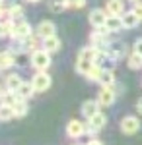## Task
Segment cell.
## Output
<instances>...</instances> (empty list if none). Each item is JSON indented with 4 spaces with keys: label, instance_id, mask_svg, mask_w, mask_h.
Listing matches in <instances>:
<instances>
[{
    "label": "cell",
    "instance_id": "obj_29",
    "mask_svg": "<svg viewBox=\"0 0 142 145\" xmlns=\"http://www.w3.org/2000/svg\"><path fill=\"white\" fill-rule=\"evenodd\" d=\"M101 72H103V68L99 66V64H94V66L88 70V74L84 76V78H86L88 81H99V78H101Z\"/></svg>",
    "mask_w": 142,
    "mask_h": 145
},
{
    "label": "cell",
    "instance_id": "obj_28",
    "mask_svg": "<svg viewBox=\"0 0 142 145\" xmlns=\"http://www.w3.org/2000/svg\"><path fill=\"white\" fill-rule=\"evenodd\" d=\"M127 66L131 68V70H140L142 68V56L136 54V52H131V54L127 56Z\"/></svg>",
    "mask_w": 142,
    "mask_h": 145
},
{
    "label": "cell",
    "instance_id": "obj_14",
    "mask_svg": "<svg viewBox=\"0 0 142 145\" xmlns=\"http://www.w3.org/2000/svg\"><path fill=\"white\" fill-rule=\"evenodd\" d=\"M23 79L20 74H6L4 78V89H10V91H18L22 87Z\"/></svg>",
    "mask_w": 142,
    "mask_h": 145
},
{
    "label": "cell",
    "instance_id": "obj_24",
    "mask_svg": "<svg viewBox=\"0 0 142 145\" xmlns=\"http://www.w3.org/2000/svg\"><path fill=\"white\" fill-rule=\"evenodd\" d=\"M29 101H23L20 99L16 105H14V114H16V118H23L27 112H29V105H27Z\"/></svg>",
    "mask_w": 142,
    "mask_h": 145
},
{
    "label": "cell",
    "instance_id": "obj_15",
    "mask_svg": "<svg viewBox=\"0 0 142 145\" xmlns=\"http://www.w3.org/2000/svg\"><path fill=\"white\" fill-rule=\"evenodd\" d=\"M41 46H43L49 54H55V52H58V50L62 48V43H60V39H58L56 35H53V37L45 39L43 43H41Z\"/></svg>",
    "mask_w": 142,
    "mask_h": 145
},
{
    "label": "cell",
    "instance_id": "obj_37",
    "mask_svg": "<svg viewBox=\"0 0 142 145\" xmlns=\"http://www.w3.org/2000/svg\"><path fill=\"white\" fill-rule=\"evenodd\" d=\"M25 2H29V4H37V2H41V0H25Z\"/></svg>",
    "mask_w": 142,
    "mask_h": 145
},
{
    "label": "cell",
    "instance_id": "obj_9",
    "mask_svg": "<svg viewBox=\"0 0 142 145\" xmlns=\"http://www.w3.org/2000/svg\"><path fill=\"white\" fill-rule=\"evenodd\" d=\"M66 135L70 139H80L86 135V124L82 120H68L66 124Z\"/></svg>",
    "mask_w": 142,
    "mask_h": 145
},
{
    "label": "cell",
    "instance_id": "obj_22",
    "mask_svg": "<svg viewBox=\"0 0 142 145\" xmlns=\"http://www.w3.org/2000/svg\"><path fill=\"white\" fill-rule=\"evenodd\" d=\"M18 101H20L18 93H16V91H10V89H4L2 97H0V103H2V105H10V106H14Z\"/></svg>",
    "mask_w": 142,
    "mask_h": 145
},
{
    "label": "cell",
    "instance_id": "obj_23",
    "mask_svg": "<svg viewBox=\"0 0 142 145\" xmlns=\"http://www.w3.org/2000/svg\"><path fill=\"white\" fill-rule=\"evenodd\" d=\"M16 118V114H14V106L10 105H2L0 103V122H10Z\"/></svg>",
    "mask_w": 142,
    "mask_h": 145
},
{
    "label": "cell",
    "instance_id": "obj_38",
    "mask_svg": "<svg viewBox=\"0 0 142 145\" xmlns=\"http://www.w3.org/2000/svg\"><path fill=\"white\" fill-rule=\"evenodd\" d=\"M129 2H132V4H136V2H138V0H129Z\"/></svg>",
    "mask_w": 142,
    "mask_h": 145
},
{
    "label": "cell",
    "instance_id": "obj_10",
    "mask_svg": "<svg viewBox=\"0 0 142 145\" xmlns=\"http://www.w3.org/2000/svg\"><path fill=\"white\" fill-rule=\"evenodd\" d=\"M107 12L101 10V8H94V10L88 14V22L94 29H99V27H105V22H107Z\"/></svg>",
    "mask_w": 142,
    "mask_h": 145
},
{
    "label": "cell",
    "instance_id": "obj_30",
    "mask_svg": "<svg viewBox=\"0 0 142 145\" xmlns=\"http://www.w3.org/2000/svg\"><path fill=\"white\" fill-rule=\"evenodd\" d=\"M88 0H68V8H74V10H80V8H86Z\"/></svg>",
    "mask_w": 142,
    "mask_h": 145
},
{
    "label": "cell",
    "instance_id": "obj_31",
    "mask_svg": "<svg viewBox=\"0 0 142 145\" xmlns=\"http://www.w3.org/2000/svg\"><path fill=\"white\" fill-rule=\"evenodd\" d=\"M132 12H134V14L140 18V22H142V0H138V2L132 6Z\"/></svg>",
    "mask_w": 142,
    "mask_h": 145
},
{
    "label": "cell",
    "instance_id": "obj_3",
    "mask_svg": "<svg viewBox=\"0 0 142 145\" xmlns=\"http://www.w3.org/2000/svg\"><path fill=\"white\" fill-rule=\"evenodd\" d=\"M33 35V27L29 25L27 20H18V22H14V29H12V35L10 39L12 41H25L27 37H31Z\"/></svg>",
    "mask_w": 142,
    "mask_h": 145
},
{
    "label": "cell",
    "instance_id": "obj_7",
    "mask_svg": "<svg viewBox=\"0 0 142 145\" xmlns=\"http://www.w3.org/2000/svg\"><path fill=\"white\" fill-rule=\"evenodd\" d=\"M121 132L125 135H134L138 134V130H140V120H138V116H132V114H129V116H125L123 120H121Z\"/></svg>",
    "mask_w": 142,
    "mask_h": 145
},
{
    "label": "cell",
    "instance_id": "obj_20",
    "mask_svg": "<svg viewBox=\"0 0 142 145\" xmlns=\"http://www.w3.org/2000/svg\"><path fill=\"white\" fill-rule=\"evenodd\" d=\"M23 18V6L22 4H10L8 6V20L12 22H18Z\"/></svg>",
    "mask_w": 142,
    "mask_h": 145
},
{
    "label": "cell",
    "instance_id": "obj_8",
    "mask_svg": "<svg viewBox=\"0 0 142 145\" xmlns=\"http://www.w3.org/2000/svg\"><path fill=\"white\" fill-rule=\"evenodd\" d=\"M35 35H37L41 41H45V39H49V37L56 35V25L51 22V20H43V22L37 23V27H35Z\"/></svg>",
    "mask_w": 142,
    "mask_h": 145
},
{
    "label": "cell",
    "instance_id": "obj_16",
    "mask_svg": "<svg viewBox=\"0 0 142 145\" xmlns=\"http://www.w3.org/2000/svg\"><path fill=\"white\" fill-rule=\"evenodd\" d=\"M121 18H123V27H125V29H134V27H138V23H140V18L132 10H127Z\"/></svg>",
    "mask_w": 142,
    "mask_h": 145
},
{
    "label": "cell",
    "instance_id": "obj_5",
    "mask_svg": "<svg viewBox=\"0 0 142 145\" xmlns=\"http://www.w3.org/2000/svg\"><path fill=\"white\" fill-rule=\"evenodd\" d=\"M117 99V87L115 85H101V89L98 93V103L101 106H111Z\"/></svg>",
    "mask_w": 142,
    "mask_h": 145
},
{
    "label": "cell",
    "instance_id": "obj_12",
    "mask_svg": "<svg viewBox=\"0 0 142 145\" xmlns=\"http://www.w3.org/2000/svg\"><path fill=\"white\" fill-rule=\"evenodd\" d=\"M105 12L109 16H123L125 14V0H107L105 2Z\"/></svg>",
    "mask_w": 142,
    "mask_h": 145
},
{
    "label": "cell",
    "instance_id": "obj_36",
    "mask_svg": "<svg viewBox=\"0 0 142 145\" xmlns=\"http://www.w3.org/2000/svg\"><path fill=\"white\" fill-rule=\"evenodd\" d=\"M2 93H4V83H0V97H2Z\"/></svg>",
    "mask_w": 142,
    "mask_h": 145
},
{
    "label": "cell",
    "instance_id": "obj_4",
    "mask_svg": "<svg viewBox=\"0 0 142 145\" xmlns=\"http://www.w3.org/2000/svg\"><path fill=\"white\" fill-rule=\"evenodd\" d=\"M31 85H33V89H35V93H45V91L51 89L53 78H51L47 72H37L31 78Z\"/></svg>",
    "mask_w": 142,
    "mask_h": 145
},
{
    "label": "cell",
    "instance_id": "obj_40",
    "mask_svg": "<svg viewBox=\"0 0 142 145\" xmlns=\"http://www.w3.org/2000/svg\"><path fill=\"white\" fill-rule=\"evenodd\" d=\"M72 145H74V143H72Z\"/></svg>",
    "mask_w": 142,
    "mask_h": 145
},
{
    "label": "cell",
    "instance_id": "obj_27",
    "mask_svg": "<svg viewBox=\"0 0 142 145\" xmlns=\"http://www.w3.org/2000/svg\"><path fill=\"white\" fill-rule=\"evenodd\" d=\"M23 43H25V50L33 52V50H37V48H41V43H43V41H41V39H39L37 35L33 33L31 37H27V39H25Z\"/></svg>",
    "mask_w": 142,
    "mask_h": 145
},
{
    "label": "cell",
    "instance_id": "obj_34",
    "mask_svg": "<svg viewBox=\"0 0 142 145\" xmlns=\"http://www.w3.org/2000/svg\"><path fill=\"white\" fill-rule=\"evenodd\" d=\"M86 145H103V141H99V139H96V137H92Z\"/></svg>",
    "mask_w": 142,
    "mask_h": 145
},
{
    "label": "cell",
    "instance_id": "obj_17",
    "mask_svg": "<svg viewBox=\"0 0 142 145\" xmlns=\"http://www.w3.org/2000/svg\"><path fill=\"white\" fill-rule=\"evenodd\" d=\"M105 29H107L109 33H117L121 29H125V27H123V18H121V16H107Z\"/></svg>",
    "mask_w": 142,
    "mask_h": 145
},
{
    "label": "cell",
    "instance_id": "obj_6",
    "mask_svg": "<svg viewBox=\"0 0 142 145\" xmlns=\"http://www.w3.org/2000/svg\"><path fill=\"white\" fill-rule=\"evenodd\" d=\"M105 124H107V116H105V112L99 110L98 114H94V116L86 122V134H90V135L98 134L99 130L105 128Z\"/></svg>",
    "mask_w": 142,
    "mask_h": 145
},
{
    "label": "cell",
    "instance_id": "obj_2",
    "mask_svg": "<svg viewBox=\"0 0 142 145\" xmlns=\"http://www.w3.org/2000/svg\"><path fill=\"white\" fill-rule=\"evenodd\" d=\"M51 62H53V58H51V54L45 50L43 46L31 52V68L33 70H37V72H47V70L51 68Z\"/></svg>",
    "mask_w": 142,
    "mask_h": 145
},
{
    "label": "cell",
    "instance_id": "obj_35",
    "mask_svg": "<svg viewBox=\"0 0 142 145\" xmlns=\"http://www.w3.org/2000/svg\"><path fill=\"white\" fill-rule=\"evenodd\" d=\"M136 110H138V114H142V97L136 101Z\"/></svg>",
    "mask_w": 142,
    "mask_h": 145
},
{
    "label": "cell",
    "instance_id": "obj_1",
    "mask_svg": "<svg viewBox=\"0 0 142 145\" xmlns=\"http://www.w3.org/2000/svg\"><path fill=\"white\" fill-rule=\"evenodd\" d=\"M96 54H98V48L96 46H84L80 48V52L76 56V72L86 76L88 70L96 64Z\"/></svg>",
    "mask_w": 142,
    "mask_h": 145
},
{
    "label": "cell",
    "instance_id": "obj_19",
    "mask_svg": "<svg viewBox=\"0 0 142 145\" xmlns=\"http://www.w3.org/2000/svg\"><path fill=\"white\" fill-rule=\"evenodd\" d=\"M18 93V97L20 99H23V101H29L35 95V89H33V85H31V81H23L22 83V87L16 91Z\"/></svg>",
    "mask_w": 142,
    "mask_h": 145
},
{
    "label": "cell",
    "instance_id": "obj_32",
    "mask_svg": "<svg viewBox=\"0 0 142 145\" xmlns=\"http://www.w3.org/2000/svg\"><path fill=\"white\" fill-rule=\"evenodd\" d=\"M132 52H136V54L142 56V39H138V41L134 43V46H132Z\"/></svg>",
    "mask_w": 142,
    "mask_h": 145
},
{
    "label": "cell",
    "instance_id": "obj_26",
    "mask_svg": "<svg viewBox=\"0 0 142 145\" xmlns=\"http://www.w3.org/2000/svg\"><path fill=\"white\" fill-rule=\"evenodd\" d=\"M12 29H14V22L12 20H0V39H6L12 35Z\"/></svg>",
    "mask_w": 142,
    "mask_h": 145
},
{
    "label": "cell",
    "instance_id": "obj_33",
    "mask_svg": "<svg viewBox=\"0 0 142 145\" xmlns=\"http://www.w3.org/2000/svg\"><path fill=\"white\" fill-rule=\"evenodd\" d=\"M8 18V8H4V4H0V20Z\"/></svg>",
    "mask_w": 142,
    "mask_h": 145
},
{
    "label": "cell",
    "instance_id": "obj_18",
    "mask_svg": "<svg viewBox=\"0 0 142 145\" xmlns=\"http://www.w3.org/2000/svg\"><path fill=\"white\" fill-rule=\"evenodd\" d=\"M14 56H16V66H18V68L31 66V52H29V50H20V52H14Z\"/></svg>",
    "mask_w": 142,
    "mask_h": 145
},
{
    "label": "cell",
    "instance_id": "obj_39",
    "mask_svg": "<svg viewBox=\"0 0 142 145\" xmlns=\"http://www.w3.org/2000/svg\"><path fill=\"white\" fill-rule=\"evenodd\" d=\"M0 4H4V0H0Z\"/></svg>",
    "mask_w": 142,
    "mask_h": 145
},
{
    "label": "cell",
    "instance_id": "obj_13",
    "mask_svg": "<svg viewBox=\"0 0 142 145\" xmlns=\"http://www.w3.org/2000/svg\"><path fill=\"white\" fill-rule=\"evenodd\" d=\"M12 66H16V56L10 48L0 52V72H8Z\"/></svg>",
    "mask_w": 142,
    "mask_h": 145
},
{
    "label": "cell",
    "instance_id": "obj_21",
    "mask_svg": "<svg viewBox=\"0 0 142 145\" xmlns=\"http://www.w3.org/2000/svg\"><path fill=\"white\" fill-rule=\"evenodd\" d=\"M98 83H101V85H115V72H113V68H103L101 78H99Z\"/></svg>",
    "mask_w": 142,
    "mask_h": 145
},
{
    "label": "cell",
    "instance_id": "obj_25",
    "mask_svg": "<svg viewBox=\"0 0 142 145\" xmlns=\"http://www.w3.org/2000/svg\"><path fill=\"white\" fill-rule=\"evenodd\" d=\"M47 6H49V10H51V12L60 14V12H64L66 8H68V0H49Z\"/></svg>",
    "mask_w": 142,
    "mask_h": 145
},
{
    "label": "cell",
    "instance_id": "obj_11",
    "mask_svg": "<svg viewBox=\"0 0 142 145\" xmlns=\"http://www.w3.org/2000/svg\"><path fill=\"white\" fill-rule=\"evenodd\" d=\"M82 116L86 118V120H90L94 114H98L99 110H101V105L98 103V99H88V101H84L82 103Z\"/></svg>",
    "mask_w": 142,
    "mask_h": 145
}]
</instances>
